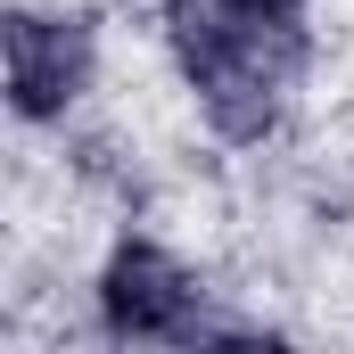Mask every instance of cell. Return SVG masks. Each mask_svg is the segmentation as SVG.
Wrapping results in <instances>:
<instances>
[{
    "instance_id": "6da1fadb",
    "label": "cell",
    "mask_w": 354,
    "mask_h": 354,
    "mask_svg": "<svg viewBox=\"0 0 354 354\" xmlns=\"http://www.w3.org/2000/svg\"><path fill=\"white\" fill-rule=\"evenodd\" d=\"M174 50L189 66V83L206 99V115L231 132V140H256L280 107V91L297 75V33L264 25V17H239L223 0H181L174 8Z\"/></svg>"
},
{
    "instance_id": "7a4b0ae2",
    "label": "cell",
    "mask_w": 354,
    "mask_h": 354,
    "mask_svg": "<svg viewBox=\"0 0 354 354\" xmlns=\"http://www.w3.org/2000/svg\"><path fill=\"white\" fill-rule=\"evenodd\" d=\"M0 41H8V107H17L25 124L66 115V99L91 83V25H75V17H33V8H17V17L0 25Z\"/></svg>"
},
{
    "instance_id": "3957f363",
    "label": "cell",
    "mask_w": 354,
    "mask_h": 354,
    "mask_svg": "<svg viewBox=\"0 0 354 354\" xmlns=\"http://www.w3.org/2000/svg\"><path fill=\"white\" fill-rule=\"evenodd\" d=\"M189 272L165 256V248H149V239H124L107 272H99V313H107V330L115 338H181L189 330Z\"/></svg>"
},
{
    "instance_id": "277c9868",
    "label": "cell",
    "mask_w": 354,
    "mask_h": 354,
    "mask_svg": "<svg viewBox=\"0 0 354 354\" xmlns=\"http://www.w3.org/2000/svg\"><path fill=\"white\" fill-rule=\"evenodd\" d=\"M223 8H239V17H264V25H288V17H297V0H223Z\"/></svg>"
}]
</instances>
